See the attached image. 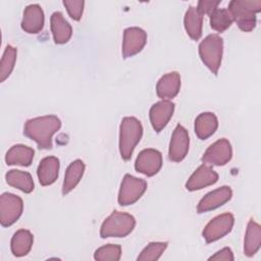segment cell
Returning a JSON list of instances; mask_svg holds the SVG:
<instances>
[{
    "mask_svg": "<svg viewBox=\"0 0 261 261\" xmlns=\"http://www.w3.org/2000/svg\"><path fill=\"white\" fill-rule=\"evenodd\" d=\"M61 126L60 119L55 115H45L29 119L24 124L23 134L34 140L40 149L52 148V137Z\"/></svg>",
    "mask_w": 261,
    "mask_h": 261,
    "instance_id": "1",
    "label": "cell"
},
{
    "mask_svg": "<svg viewBox=\"0 0 261 261\" xmlns=\"http://www.w3.org/2000/svg\"><path fill=\"white\" fill-rule=\"evenodd\" d=\"M227 10L242 31L251 32L256 27V13L261 10V0H232Z\"/></svg>",
    "mask_w": 261,
    "mask_h": 261,
    "instance_id": "2",
    "label": "cell"
},
{
    "mask_svg": "<svg viewBox=\"0 0 261 261\" xmlns=\"http://www.w3.org/2000/svg\"><path fill=\"white\" fill-rule=\"evenodd\" d=\"M142 135L143 127L140 120L132 116L122 118L119 126V152L122 159H130Z\"/></svg>",
    "mask_w": 261,
    "mask_h": 261,
    "instance_id": "3",
    "label": "cell"
},
{
    "mask_svg": "<svg viewBox=\"0 0 261 261\" xmlns=\"http://www.w3.org/2000/svg\"><path fill=\"white\" fill-rule=\"evenodd\" d=\"M136 225V219L133 215L124 212L113 211L102 223L100 237L106 238H123L130 233Z\"/></svg>",
    "mask_w": 261,
    "mask_h": 261,
    "instance_id": "4",
    "label": "cell"
},
{
    "mask_svg": "<svg viewBox=\"0 0 261 261\" xmlns=\"http://www.w3.org/2000/svg\"><path fill=\"white\" fill-rule=\"evenodd\" d=\"M223 40L218 35L207 36L199 45V54L203 63L214 73L217 74L222 60Z\"/></svg>",
    "mask_w": 261,
    "mask_h": 261,
    "instance_id": "5",
    "label": "cell"
},
{
    "mask_svg": "<svg viewBox=\"0 0 261 261\" xmlns=\"http://www.w3.org/2000/svg\"><path fill=\"white\" fill-rule=\"evenodd\" d=\"M146 189V180L130 174H125L118 193V204L121 206H127L136 203L143 196Z\"/></svg>",
    "mask_w": 261,
    "mask_h": 261,
    "instance_id": "6",
    "label": "cell"
},
{
    "mask_svg": "<svg viewBox=\"0 0 261 261\" xmlns=\"http://www.w3.org/2000/svg\"><path fill=\"white\" fill-rule=\"evenodd\" d=\"M23 203L21 198L11 193H3L0 197V222L2 226H10L21 215Z\"/></svg>",
    "mask_w": 261,
    "mask_h": 261,
    "instance_id": "7",
    "label": "cell"
},
{
    "mask_svg": "<svg viewBox=\"0 0 261 261\" xmlns=\"http://www.w3.org/2000/svg\"><path fill=\"white\" fill-rule=\"evenodd\" d=\"M233 222L234 217L231 213L220 214L207 223V225L203 229L202 236L205 239L206 243L215 242L223 238L231 230Z\"/></svg>",
    "mask_w": 261,
    "mask_h": 261,
    "instance_id": "8",
    "label": "cell"
},
{
    "mask_svg": "<svg viewBox=\"0 0 261 261\" xmlns=\"http://www.w3.org/2000/svg\"><path fill=\"white\" fill-rule=\"evenodd\" d=\"M232 156L230 143L226 139H220L210 145L202 156V161L205 164L221 166L226 164Z\"/></svg>",
    "mask_w": 261,
    "mask_h": 261,
    "instance_id": "9",
    "label": "cell"
},
{
    "mask_svg": "<svg viewBox=\"0 0 261 261\" xmlns=\"http://www.w3.org/2000/svg\"><path fill=\"white\" fill-rule=\"evenodd\" d=\"M147 42V34L144 30L133 27L124 30L122 41V55L124 58L132 57L142 51Z\"/></svg>",
    "mask_w": 261,
    "mask_h": 261,
    "instance_id": "10",
    "label": "cell"
},
{
    "mask_svg": "<svg viewBox=\"0 0 261 261\" xmlns=\"http://www.w3.org/2000/svg\"><path fill=\"white\" fill-rule=\"evenodd\" d=\"M162 166V155L155 149H145L137 157L135 168L147 176L156 174Z\"/></svg>",
    "mask_w": 261,
    "mask_h": 261,
    "instance_id": "11",
    "label": "cell"
},
{
    "mask_svg": "<svg viewBox=\"0 0 261 261\" xmlns=\"http://www.w3.org/2000/svg\"><path fill=\"white\" fill-rule=\"evenodd\" d=\"M190 145V139L187 129L177 124L174 128L170 143H169V150H168V157L173 162L181 161L188 154Z\"/></svg>",
    "mask_w": 261,
    "mask_h": 261,
    "instance_id": "12",
    "label": "cell"
},
{
    "mask_svg": "<svg viewBox=\"0 0 261 261\" xmlns=\"http://www.w3.org/2000/svg\"><path fill=\"white\" fill-rule=\"evenodd\" d=\"M231 196L232 191L229 187L223 186L221 188H218L212 192H209L201 199L197 206V211L198 213H204L216 209L229 201Z\"/></svg>",
    "mask_w": 261,
    "mask_h": 261,
    "instance_id": "13",
    "label": "cell"
},
{
    "mask_svg": "<svg viewBox=\"0 0 261 261\" xmlns=\"http://www.w3.org/2000/svg\"><path fill=\"white\" fill-rule=\"evenodd\" d=\"M173 111L174 103L168 100H162L152 105L150 109V121L155 132L159 133L166 126Z\"/></svg>",
    "mask_w": 261,
    "mask_h": 261,
    "instance_id": "14",
    "label": "cell"
},
{
    "mask_svg": "<svg viewBox=\"0 0 261 261\" xmlns=\"http://www.w3.org/2000/svg\"><path fill=\"white\" fill-rule=\"evenodd\" d=\"M218 180V174L207 164L200 165L190 176L186 184L188 191H197L214 185Z\"/></svg>",
    "mask_w": 261,
    "mask_h": 261,
    "instance_id": "15",
    "label": "cell"
},
{
    "mask_svg": "<svg viewBox=\"0 0 261 261\" xmlns=\"http://www.w3.org/2000/svg\"><path fill=\"white\" fill-rule=\"evenodd\" d=\"M45 22L44 11L39 4H30L23 11L21 29L29 34H38Z\"/></svg>",
    "mask_w": 261,
    "mask_h": 261,
    "instance_id": "16",
    "label": "cell"
},
{
    "mask_svg": "<svg viewBox=\"0 0 261 261\" xmlns=\"http://www.w3.org/2000/svg\"><path fill=\"white\" fill-rule=\"evenodd\" d=\"M180 89V76L176 71L168 72L160 77L156 85L157 96L163 100L174 98Z\"/></svg>",
    "mask_w": 261,
    "mask_h": 261,
    "instance_id": "17",
    "label": "cell"
},
{
    "mask_svg": "<svg viewBox=\"0 0 261 261\" xmlns=\"http://www.w3.org/2000/svg\"><path fill=\"white\" fill-rule=\"evenodd\" d=\"M59 171V160L54 156L45 157L41 160L37 174L39 181L42 186H49L52 185L58 177Z\"/></svg>",
    "mask_w": 261,
    "mask_h": 261,
    "instance_id": "18",
    "label": "cell"
},
{
    "mask_svg": "<svg viewBox=\"0 0 261 261\" xmlns=\"http://www.w3.org/2000/svg\"><path fill=\"white\" fill-rule=\"evenodd\" d=\"M50 24L53 39L56 44H65L69 41L72 34V29L65 20L61 12L56 11L51 15Z\"/></svg>",
    "mask_w": 261,
    "mask_h": 261,
    "instance_id": "19",
    "label": "cell"
},
{
    "mask_svg": "<svg viewBox=\"0 0 261 261\" xmlns=\"http://www.w3.org/2000/svg\"><path fill=\"white\" fill-rule=\"evenodd\" d=\"M35 151L24 145H14L6 153L5 161L8 165L29 166L34 159Z\"/></svg>",
    "mask_w": 261,
    "mask_h": 261,
    "instance_id": "20",
    "label": "cell"
},
{
    "mask_svg": "<svg viewBox=\"0 0 261 261\" xmlns=\"http://www.w3.org/2000/svg\"><path fill=\"white\" fill-rule=\"evenodd\" d=\"M217 117L212 112H203L199 114L195 120V133L201 140L211 137L217 129Z\"/></svg>",
    "mask_w": 261,
    "mask_h": 261,
    "instance_id": "21",
    "label": "cell"
},
{
    "mask_svg": "<svg viewBox=\"0 0 261 261\" xmlns=\"http://www.w3.org/2000/svg\"><path fill=\"white\" fill-rule=\"evenodd\" d=\"M261 246V227L260 225L251 219L248 222L247 230L244 241V253L248 257L255 255Z\"/></svg>",
    "mask_w": 261,
    "mask_h": 261,
    "instance_id": "22",
    "label": "cell"
},
{
    "mask_svg": "<svg viewBox=\"0 0 261 261\" xmlns=\"http://www.w3.org/2000/svg\"><path fill=\"white\" fill-rule=\"evenodd\" d=\"M84 171H85V163L80 159L72 161L68 165L65 171L64 180L62 185L63 195L68 194L70 191H72L76 187V185L80 182V180L83 177Z\"/></svg>",
    "mask_w": 261,
    "mask_h": 261,
    "instance_id": "23",
    "label": "cell"
},
{
    "mask_svg": "<svg viewBox=\"0 0 261 261\" xmlns=\"http://www.w3.org/2000/svg\"><path fill=\"white\" fill-rule=\"evenodd\" d=\"M185 29L191 39L197 41L202 36V23L203 15L194 6H190L185 14L184 18Z\"/></svg>",
    "mask_w": 261,
    "mask_h": 261,
    "instance_id": "24",
    "label": "cell"
},
{
    "mask_svg": "<svg viewBox=\"0 0 261 261\" xmlns=\"http://www.w3.org/2000/svg\"><path fill=\"white\" fill-rule=\"evenodd\" d=\"M34 237L28 229L17 230L11 239V252L16 257L25 256L32 249Z\"/></svg>",
    "mask_w": 261,
    "mask_h": 261,
    "instance_id": "25",
    "label": "cell"
},
{
    "mask_svg": "<svg viewBox=\"0 0 261 261\" xmlns=\"http://www.w3.org/2000/svg\"><path fill=\"white\" fill-rule=\"evenodd\" d=\"M6 182L23 193H31L34 190V181L32 175L27 171L12 169L9 170L6 175Z\"/></svg>",
    "mask_w": 261,
    "mask_h": 261,
    "instance_id": "26",
    "label": "cell"
},
{
    "mask_svg": "<svg viewBox=\"0 0 261 261\" xmlns=\"http://www.w3.org/2000/svg\"><path fill=\"white\" fill-rule=\"evenodd\" d=\"M209 16L211 28L218 33H222L227 30L233 21L228 10L224 8H216L209 14Z\"/></svg>",
    "mask_w": 261,
    "mask_h": 261,
    "instance_id": "27",
    "label": "cell"
},
{
    "mask_svg": "<svg viewBox=\"0 0 261 261\" xmlns=\"http://www.w3.org/2000/svg\"><path fill=\"white\" fill-rule=\"evenodd\" d=\"M16 60V49L7 45L0 63V82H4L12 72Z\"/></svg>",
    "mask_w": 261,
    "mask_h": 261,
    "instance_id": "28",
    "label": "cell"
},
{
    "mask_svg": "<svg viewBox=\"0 0 261 261\" xmlns=\"http://www.w3.org/2000/svg\"><path fill=\"white\" fill-rule=\"evenodd\" d=\"M167 248L166 242L150 243L138 256V261H156Z\"/></svg>",
    "mask_w": 261,
    "mask_h": 261,
    "instance_id": "29",
    "label": "cell"
},
{
    "mask_svg": "<svg viewBox=\"0 0 261 261\" xmlns=\"http://www.w3.org/2000/svg\"><path fill=\"white\" fill-rule=\"evenodd\" d=\"M121 256V248L118 245H106L97 249L94 253L95 260L99 261H118Z\"/></svg>",
    "mask_w": 261,
    "mask_h": 261,
    "instance_id": "30",
    "label": "cell"
},
{
    "mask_svg": "<svg viewBox=\"0 0 261 261\" xmlns=\"http://www.w3.org/2000/svg\"><path fill=\"white\" fill-rule=\"evenodd\" d=\"M63 5L65 6L69 16L74 20H80L83 15L85 2L83 0H64Z\"/></svg>",
    "mask_w": 261,
    "mask_h": 261,
    "instance_id": "31",
    "label": "cell"
},
{
    "mask_svg": "<svg viewBox=\"0 0 261 261\" xmlns=\"http://www.w3.org/2000/svg\"><path fill=\"white\" fill-rule=\"evenodd\" d=\"M220 1L218 0H201L198 2L197 9L198 11L203 14H210L213 10H215L218 6Z\"/></svg>",
    "mask_w": 261,
    "mask_h": 261,
    "instance_id": "32",
    "label": "cell"
},
{
    "mask_svg": "<svg viewBox=\"0 0 261 261\" xmlns=\"http://www.w3.org/2000/svg\"><path fill=\"white\" fill-rule=\"evenodd\" d=\"M233 254H232V251L229 249V248H223L221 249L220 251L216 252L213 256H211L209 258V260H217V261H220V260H224V261H233Z\"/></svg>",
    "mask_w": 261,
    "mask_h": 261,
    "instance_id": "33",
    "label": "cell"
}]
</instances>
